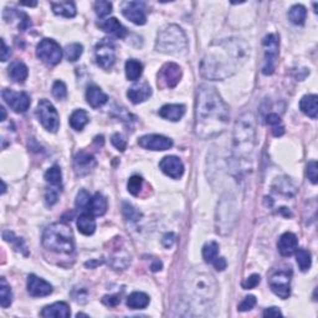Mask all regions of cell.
Returning <instances> with one entry per match:
<instances>
[{
  "label": "cell",
  "instance_id": "60",
  "mask_svg": "<svg viewBox=\"0 0 318 318\" xmlns=\"http://www.w3.org/2000/svg\"><path fill=\"white\" fill-rule=\"evenodd\" d=\"M20 5H26V6H35L36 1L35 2H20Z\"/></svg>",
  "mask_w": 318,
  "mask_h": 318
},
{
  "label": "cell",
  "instance_id": "28",
  "mask_svg": "<svg viewBox=\"0 0 318 318\" xmlns=\"http://www.w3.org/2000/svg\"><path fill=\"white\" fill-rule=\"evenodd\" d=\"M149 296L144 292H133L127 298V306L132 310H143L149 305Z\"/></svg>",
  "mask_w": 318,
  "mask_h": 318
},
{
  "label": "cell",
  "instance_id": "14",
  "mask_svg": "<svg viewBox=\"0 0 318 318\" xmlns=\"http://www.w3.org/2000/svg\"><path fill=\"white\" fill-rule=\"evenodd\" d=\"M138 144L149 151H166L173 147V141L160 134H147L138 139Z\"/></svg>",
  "mask_w": 318,
  "mask_h": 318
},
{
  "label": "cell",
  "instance_id": "56",
  "mask_svg": "<svg viewBox=\"0 0 318 318\" xmlns=\"http://www.w3.org/2000/svg\"><path fill=\"white\" fill-rule=\"evenodd\" d=\"M1 45H2V50H1V61L5 62L7 61V59L10 57V55H11V51H10L9 47L6 46V44H5L4 40H1Z\"/></svg>",
  "mask_w": 318,
  "mask_h": 318
},
{
  "label": "cell",
  "instance_id": "61",
  "mask_svg": "<svg viewBox=\"0 0 318 318\" xmlns=\"http://www.w3.org/2000/svg\"><path fill=\"white\" fill-rule=\"evenodd\" d=\"M77 317H88V316L83 315V313H79V315H77Z\"/></svg>",
  "mask_w": 318,
  "mask_h": 318
},
{
  "label": "cell",
  "instance_id": "23",
  "mask_svg": "<svg viewBox=\"0 0 318 318\" xmlns=\"http://www.w3.org/2000/svg\"><path fill=\"white\" fill-rule=\"evenodd\" d=\"M184 113H185L184 104H165L159 109V116L171 122L179 121L184 116Z\"/></svg>",
  "mask_w": 318,
  "mask_h": 318
},
{
  "label": "cell",
  "instance_id": "8",
  "mask_svg": "<svg viewBox=\"0 0 318 318\" xmlns=\"http://www.w3.org/2000/svg\"><path fill=\"white\" fill-rule=\"evenodd\" d=\"M36 55L42 62L50 65V66H54L61 61L62 49L55 40L44 39L37 45Z\"/></svg>",
  "mask_w": 318,
  "mask_h": 318
},
{
  "label": "cell",
  "instance_id": "9",
  "mask_svg": "<svg viewBox=\"0 0 318 318\" xmlns=\"http://www.w3.org/2000/svg\"><path fill=\"white\" fill-rule=\"evenodd\" d=\"M262 45L265 49V65L262 67V74L272 75L278 57V36L276 34L266 35Z\"/></svg>",
  "mask_w": 318,
  "mask_h": 318
},
{
  "label": "cell",
  "instance_id": "39",
  "mask_svg": "<svg viewBox=\"0 0 318 318\" xmlns=\"http://www.w3.org/2000/svg\"><path fill=\"white\" fill-rule=\"evenodd\" d=\"M122 214L127 221H138L142 216V214L128 203L122 204Z\"/></svg>",
  "mask_w": 318,
  "mask_h": 318
},
{
  "label": "cell",
  "instance_id": "27",
  "mask_svg": "<svg viewBox=\"0 0 318 318\" xmlns=\"http://www.w3.org/2000/svg\"><path fill=\"white\" fill-rule=\"evenodd\" d=\"M87 210L89 211V214H92L93 216H101L103 215L107 211V200L101 193L94 194L93 198L89 201V205L87 208Z\"/></svg>",
  "mask_w": 318,
  "mask_h": 318
},
{
  "label": "cell",
  "instance_id": "6",
  "mask_svg": "<svg viewBox=\"0 0 318 318\" xmlns=\"http://www.w3.org/2000/svg\"><path fill=\"white\" fill-rule=\"evenodd\" d=\"M186 291L200 302L213 300L218 293V285L214 277L205 272H191L186 277Z\"/></svg>",
  "mask_w": 318,
  "mask_h": 318
},
{
  "label": "cell",
  "instance_id": "57",
  "mask_svg": "<svg viewBox=\"0 0 318 318\" xmlns=\"http://www.w3.org/2000/svg\"><path fill=\"white\" fill-rule=\"evenodd\" d=\"M285 133V127L282 124H277V126L272 127V134L275 137H281Z\"/></svg>",
  "mask_w": 318,
  "mask_h": 318
},
{
  "label": "cell",
  "instance_id": "3",
  "mask_svg": "<svg viewBox=\"0 0 318 318\" xmlns=\"http://www.w3.org/2000/svg\"><path fill=\"white\" fill-rule=\"evenodd\" d=\"M234 153L236 158L247 159L256 144V123L252 113H243L234 128Z\"/></svg>",
  "mask_w": 318,
  "mask_h": 318
},
{
  "label": "cell",
  "instance_id": "17",
  "mask_svg": "<svg viewBox=\"0 0 318 318\" xmlns=\"http://www.w3.org/2000/svg\"><path fill=\"white\" fill-rule=\"evenodd\" d=\"M27 292L32 297H45L52 292V286L36 275H29L27 277Z\"/></svg>",
  "mask_w": 318,
  "mask_h": 318
},
{
  "label": "cell",
  "instance_id": "26",
  "mask_svg": "<svg viewBox=\"0 0 318 318\" xmlns=\"http://www.w3.org/2000/svg\"><path fill=\"white\" fill-rule=\"evenodd\" d=\"M77 228L83 235H92L96 230V220L92 214H82L77 219Z\"/></svg>",
  "mask_w": 318,
  "mask_h": 318
},
{
  "label": "cell",
  "instance_id": "35",
  "mask_svg": "<svg viewBox=\"0 0 318 318\" xmlns=\"http://www.w3.org/2000/svg\"><path fill=\"white\" fill-rule=\"evenodd\" d=\"M12 301V293L11 288L7 285L6 280L1 277V285H0V305L2 308H6L11 305Z\"/></svg>",
  "mask_w": 318,
  "mask_h": 318
},
{
  "label": "cell",
  "instance_id": "48",
  "mask_svg": "<svg viewBox=\"0 0 318 318\" xmlns=\"http://www.w3.org/2000/svg\"><path fill=\"white\" fill-rule=\"evenodd\" d=\"M111 142H112V144H113V146L116 147L117 149H118V151L123 152L124 149L127 148V142H126V139L123 138V136H122V134L114 133L113 136H112Z\"/></svg>",
  "mask_w": 318,
  "mask_h": 318
},
{
  "label": "cell",
  "instance_id": "42",
  "mask_svg": "<svg viewBox=\"0 0 318 318\" xmlns=\"http://www.w3.org/2000/svg\"><path fill=\"white\" fill-rule=\"evenodd\" d=\"M94 10H96V14L99 17H104L112 11V4L109 1H103V0L96 1L94 2Z\"/></svg>",
  "mask_w": 318,
  "mask_h": 318
},
{
  "label": "cell",
  "instance_id": "55",
  "mask_svg": "<svg viewBox=\"0 0 318 318\" xmlns=\"http://www.w3.org/2000/svg\"><path fill=\"white\" fill-rule=\"evenodd\" d=\"M278 316H282V313L277 307H270L263 312V317H278Z\"/></svg>",
  "mask_w": 318,
  "mask_h": 318
},
{
  "label": "cell",
  "instance_id": "10",
  "mask_svg": "<svg viewBox=\"0 0 318 318\" xmlns=\"http://www.w3.org/2000/svg\"><path fill=\"white\" fill-rule=\"evenodd\" d=\"M96 62L99 67L104 70H109L116 62V50L114 45L108 39H103L96 45L94 49Z\"/></svg>",
  "mask_w": 318,
  "mask_h": 318
},
{
  "label": "cell",
  "instance_id": "53",
  "mask_svg": "<svg viewBox=\"0 0 318 318\" xmlns=\"http://www.w3.org/2000/svg\"><path fill=\"white\" fill-rule=\"evenodd\" d=\"M266 122H267L270 126H277V124H281V118L278 114L276 113H270L267 117H266Z\"/></svg>",
  "mask_w": 318,
  "mask_h": 318
},
{
  "label": "cell",
  "instance_id": "40",
  "mask_svg": "<svg viewBox=\"0 0 318 318\" xmlns=\"http://www.w3.org/2000/svg\"><path fill=\"white\" fill-rule=\"evenodd\" d=\"M45 179H46V181H49L50 184H52V185H59V184H61L62 174L59 166L55 165L52 166V168H50L49 170L45 173Z\"/></svg>",
  "mask_w": 318,
  "mask_h": 318
},
{
  "label": "cell",
  "instance_id": "58",
  "mask_svg": "<svg viewBox=\"0 0 318 318\" xmlns=\"http://www.w3.org/2000/svg\"><path fill=\"white\" fill-rule=\"evenodd\" d=\"M160 268H161V262H160V261H158V260L154 261L153 265H152V270H153V271H159Z\"/></svg>",
  "mask_w": 318,
  "mask_h": 318
},
{
  "label": "cell",
  "instance_id": "34",
  "mask_svg": "<svg viewBox=\"0 0 318 318\" xmlns=\"http://www.w3.org/2000/svg\"><path fill=\"white\" fill-rule=\"evenodd\" d=\"M306 15H307V10L303 5H293L291 7L290 12H288V17L291 21L296 25H303L306 20Z\"/></svg>",
  "mask_w": 318,
  "mask_h": 318
},
{
  "label": "cell",
  "instance_id": "7",
  "mask_svg": "<svg viewBox=\"0 0 318 318\" xmlns=\"http://www.w3.org/2000/svg\"><path fill=\"white\" fill-rule=\"evenodd\" d=\"M36 116L40 123L49 132H57L60 127V118L54 104L47 99H40L36 108Z\"/></svg>",
  "mask_w": 318,
  "mask_h": 318
},
{
  "label": "cell",
  "instance_id": "15",
  "mask_svg": "<svg viewBox=\"0 0 318 318\" xmlns=\"http://www.w3.org/2000/svg\"><path fill=\"white\" fill-rule=\"evenodd\" d=\"M122 14L136 25H144L147 22L146 6L143 2L127 1L122 6Z\"/></svg>",
  "mask_w": 318,
  "mask_h": 318
},
{
  "label": "cell",
  "instance_id": "4",
  "mask_svg": "<svg viewBox=\"0 0 318 318\" xmlns=\"http://www.w3.org/2000/svg\"><path fill=\"white\" fill-rule=\"evenodd\" d=\"M42 245L52 252L62 255L72 253L75 242L71 228L64 223H55L47 226L42 234Z\"/></svg>",
  "mask_w": 318,
  "mask_h": 318
},
{
  "label": "cell",
  "instance_id": "50",
  "mask_svg": "<svg viewBox=\"0 0 318 318\" xmlns=\"http://www.w3.org/2000/svg\"><path fill=\"white\" fill-rule=\"evenodd\" d=\"M175 238H176L175 234L168 233L163 236V238H161V243H163L166 248H170L171 246L175 243Z\"/></svg>",
  "mask_w": 318,
  "mask_h": 318
},
{
  "label": "cell",
  "instance_id": "29",
  "mask_svg": "<svg viewBox=\"0 0 318 318\" xmlns=\"http://www.w3.org/2000/svg\"><path fill=\"white\" fill-rule=\"evenodd\" d=\"M27 75H29V70L24 62L15 61L9 66V76L15 82H24L27 79Z\"/></svg>",
  "mask_w": 318,
  "mask_h": 318
},
{
  "label": "cell",
  "instance_id": "49",
  "mask_svg": "<svg viewBox=\"0 0 318 318\" xmlns=\"http://www.w3.org/2000/svg\"><path fill=\"white\" fill-rule=\"evenodd\" d=\"M260 281H261L260 275H256V273H253V275H251L250 277H247L245 281H243L242 287L245 288V290H251V288H255L256 286L260 283Z\"/></svg>",
  "mask_w": 318,
  "mask_h": 318
},
{
  "label": "cell",
  "instance_id": "32",
  "mask_svg": "<svg viewBox=\"0 0 318 318\" xmlns=\"http://www.w3.org/2000/svg\"><path fill=\"white\" fill-rule=\"evenodd\" d=\"M143 72V65L137 60H128L126 62V76L131 81H137L142 76Z\"/></svg>",
  "mask_w": 318,
  "mask_h": 318
},
{
  "label": "cell",
  "instance_id": "18",
  "mask_svg": "<svg viewBox=\"0 0 318 318\" xmlns=\"http://www.w3.org/2000/svg\"><path fill=\"white\" fill-rule=\"evenodd\" d=\"M94 165H96V159L88 152L80 151L75 156L74 166L77 175H86L94 168Z\"/></svg>",
  "mask_w": 318,
  "mask_h": 318
},
{
  "label": "cell",
  "instance_id": "52",
  "mask_svg": "<svg viewBox=\"0 0 318 318\" xmlns=\"http://www.w3.org/2000/svg\"><path fill=\"white\" fill-rule=\"evenodd\" d=\"M45 199H46V204L47 205H54L55 203L57 201V191L52 190V189H50V190L46 191V195H45Z\"/></svg>",
  "mask_w": 318,
  "mask_h": 318
},
{
  "label": "cell",
  "instance_id": "1",
  "mask_svg": "<svg viewBox=\"0 0 318 318\" xmlns=\"http://www.w3.org/2000/svg\"><path fill=\"white\" fill-rule=\"evenodd\" d=\"M250 46L243 40H219L209 46L200 61V75L204 79L219 81L231 77L247 61Z\"/></svg>",
  "mask_w": 318,
  "mask_h": 318
},
{
  "label": "cell",
  "instance_id": "46",
  "mask_svg": "<svg viewBox=\"0 0 318 318\" xmlns=\"http://www.w3.org/2000/svg\"><path fill=\"white\" fill-rule=\"evenodd\" d=\"M255 305H256L255 296H247V297H245V300L238 305V310L240 311V312H246V311L252 310Z\"/></svg>",
  "mask_w": 318,
  "mask_h": 318
},
{
  "label": "cell",
  "instance_id": "13",
  "mask_svg": "<svg viewBox=\"0 0 318 318\" xmlns=\"http://www.w3.org/2000/svg\"><path fill=\"white\" fill-rule=\"evenodd\" d=\"M4 101L16 113H24L30 107V97L25 92H15L12 89H4L1 92Z\"/></svg>",
  "mask_w": 318,
  "mask_h": 318
},
{
  "label": "cell",
  "instance_id": "36",
  "mask_svg": "<svg viewBox=\"0 0 318 318\" xmlns=\"http://www.w3.org/2000/svg\"><path fill=\"white\" fill-rule=\"evenodd\" d=\"M296 261H297L298 266H300V268L302 271L310 270L311 265H312L310 251L305 250V248H298V250H296Z\"/></svg>",
  "mask_w": 318,
  "mask_h": 318
},
{
  "label": "cell",
  "instance_id": "2",
  "mask_svg": "<svg viewBox=\"0 0 318 318\" xmlns=\"http://www.w3.org/2000/svg\"><path fill=\"white\" fill-rule=\"evenodd\" d=\"M230 122V111L214 87L201 84L196 93L195 133L203 139L223 133Z\"/></svg>",
  "mask_w": 318,
  "mask_h": 318
},
{
  "label": "cell",
  "instance_id": "5",
  "mask_svg": "<svg viewBox=\"0 0 318 318\" xmlns=\"http://www.w3.org/2000/svg\"><path fill=\"white\" fill-rule=\"evenodd\" d=\"M188 47L185 32L178 25H168L158 32L156 50L168 55H180Z\"/></svg>",
  "mask_w": 318,
  "mask_h": 318
},
{
  "label": "cell",
  "instance_id": "37",
  "mask_svg": "<svg viewBox=\"0 0 318 318\" xmlns=\"http://www.w3.org/2000/svg\"><path fill=\"white\" fill-rule=\"evenodd\" d=\"M219 253V245L215 241L206 242L203 247V258L205 262H213Z\"/></svg>",
  "mask_w": 318,
  "mask_h": 318
},
{
  "label": "cell",
  "instance_id": "22",
  "mask_svg": "<svg viewBox=\"0 0 318 318\" xmlns=\"http://www.w3.org/2000/svg\"><path fill=\"white\" fill-rule=\"evenodd\" d=\"M71 312L65 302H56L52 305L46 306L44 310L41 311L42 317H56V318H67L70 317Z\"/></svg>",
  "mask_w": 318,
  "mask_h": 318
},
{
  "label": "cell",
  "instance_id": "21",
  "mask_svg": "<svg viewBox=\"0 0 318 318\" xmlns=\"http://www.w3.org/2000/svg\"><path fill=\"white\" fill-rule=\"evenodd\" d=\"M98 26L101 27L103 31L114 35V36L119 37V39H123L127 35L126 27H124L116 17H109V19L103 20V21H99Z\"/></svg>",
  "mask_w": 318,
  "mask_h": 318
},
{
  "label": "cell",
  "instance_id": "41",
  "mask_svg": "<svg viewBox=\"0 0 318 318\" xmlns=\"http://www.w3.org/2000/svg\"><path fill=\"white\" fill-rule=\"evenodd\" d=\"M142 186H143V179L139 175L131 176L128 180V184H127L128 191L132 195H138L142 190Z\"/></svg>",
  "mask_w": 318,
  "mask_h": 318
},
{
  "label": "cell",
  "instance_id": "25",
  "mask_svg": "<svg viewBox=\"0 0 318 318\" xmlns=\"http://www.w3.org/2000/svg\"><path fill=\"white\" fill-rule=\"evenodd\" d=\"M301 111L311 118H317L318 114V97L316 94L303 96L300 102Z\"/></svg>",
  "mask_w": 318,
  "mask_h": 318
},
{
  "label": "cell",
  "instance_id": "19",
  "mask_svg": "<svg viewBox=\"0 0 318 318\" xmlns=\"http://www.w3.org/2000/svg\"><path fill=\"white\" fill-rule=\"evenodd\" d=\"M152 94V88L147 82H139L133 84L127 92V96L131 99L132 103H142L146 99H148Z\"/></svg>",
  "mask_w": 318,
  "mask_h": 318
},
{
  "label": "cell",
  "instance_id": "54",
  "mask_svg": "<svg viewBox=\"0 0 318 318\" xmlns=\"http://www.w3.org/2000/svg\"><path fill=\"white\" fill-rule=\"evenodd\" d=\"M213 265L218 271H224L226 268V260L224 257H216L213 261Z\"/></svg>",
  "mask_w": 318,
  "mask_h": 318
},
{
  "label": "cell",
  "instance_id": "38",
  "mask_svg": "<svg viewBox=\"0 0 318 318\" xmlns=\"http://www.w3.org/2000/svg\"><path fill=\"white\" fill-rule=\"evenodd\" d=\"M82 51H83L82 45L74 42V44H70L66 46V49H65V56H66V59L69 61L75 62L80 59V56L82 55Z\"/></svg>",
  "mask_w": 318,
  "mask_h": 318
},
{
  "label": "cell",
  "instance_id": "31",
  "mask_svg": "<svg viewBox=\"0 0 318 318\" xmlns=\"http://www.w3.org/2000/svg\"><path fill=\"white\" fill-rule=\"evenodd\" d=\"M87 123H88V116L83 109H76L70 117V126L75 131H82Z\"/></svg>",
  "mask_w": 318,
  "mask_h": 318
},
{
  "label": "cell",
  "instance_id": "24",
  "mask_svg": "<svg viewBox=\"0 0 318 318\" xmlns=\"http://www.w3.org/2000/svg\"><path fill=\"white\" fill-rule=\"evenodd\" d=\"M86 99L89 106L93 107V108H98L106 103L108 97L99 87L89 86L86 91Z\"/></svg>",
  "mask_w": 318,
  "mask_h": 318
},
{
  "label": "cell",
  "instance_id": "33",
  "mask_svg": "<svg viewBox=\"0 0 318 318\" xmlns=\"http://www.w3.org/2000/svg\"><path fill=\"white\" fill-rule=\"evenodd\" d=\"M129 262H131V256L127 253V251L121 250L112 253L111 263L116 270H123L128 266Z\"/></svg>",
  "mask_w": 318,
  "mask_h": 318
},
{
  "label": "cell",
  "instance_id": "16",
  "mask_svg": "<svg viewBox=\"0 0 318 318\" xmlns=\"http://www.w3.org/2000/svg\"><path fill=\"white\" fill-rule=\"evenodd\" d=\"M159 168L164 174L173 179H179L184 174L183 161L174 156L164 157L159 163Z\"/></svg>",
  "mask_w": 318,
  "mask_h": 318
},
{
  "label": "cell",
  "instance_id": "47",
  "mask_svg": "<svg viewBox=\"0 0 318 318\" xmlns=\"http://www.w3.org/2000/svg\"><path fill=\"white\" fill-rule=\"evenodd\" d=\"M2 236H4V238L7 241V242H12V243L16 242V245H15V248H16V250L25 248L24 241L19 238H15L14 233H11V231H4V235Z\"/></svg>",
  "mask_w": 318,
  "mask_h": 318
},
{
  "label": "cell",
  "instance_id": "43",
  "mask_svg": "<svg viewBox=\"0 0 318 318\" xmlns=\"http://www.w3.org/2000/svg\"><path fill=\"white\" fill-rule=\"evenodd\" d=\"M52 94L56 97L57 99H62L67 96V88L66 84L62 81H55L52 84Z\"/></svg>",
  "mask_w": 318,
  "mask_h": 318
},
{
  "label": "cell",
  "instance_id": "44",
  "mask_svg": "<svg viewBox=\"0 0 318 318\" xmlns=\"http://www.w3.org/2000/svg\"><path fill=\"white\" fill-rule=\"evenodd\" d=\"M91 195L86 190H80V193L76 196V206L81 209H87L91 201Z\"/></svg>",
  "mask_w": 318,
  "mask_h": 318
},
{
  "label": "cell",
  "instance_id": "45",
  "mask_svg": "<svg viewBox=\"0 0 318 318\" xmlns=\"http://www.w3.org/2000/svg\"><path fill=\"white\" fill-rule=\"evenodd\" d=\"M307 176L308 179L311 180V183L313 184H317L318 181V165H317V161L312 160L308 163L307 165Z\"/></svg>",
  "mask_w": 318,
  "mask_h": 318
},
{
  "label": "cell",
  "instance_id": "20",
  "mask_svg": "<svg viewBox=\"0 0 318 318\" xmlns=\"http://www.w3.org/2000/svg\"><path fill=\"white\" fill-rule=\"evenodd\" d=\"M278 251L282 256L288 257L292 256L296 252L298 246L297 236L292 233H285L281 235L280 240H278Z\"/></svg>",
  "mask_w": 318,
  "mask_h": 318
},
{
  "label": "cell",
  "instance_id": "30",
  "mask_svg": "<svg viewBox=\"0 0 318 318\" xmlns=\"http://www.w3.org/2000/svg\"><path fill=\"white\" fill-rule=\"evenodd\" d=\"M51 6L56 15H61L65 17H74L76 15V6L72 1L52 2Z\"/></svg>",
  "mask_w": 318,
  "mask_h": 318
},
{
  "label": "cell",
  "instance_id": "11",
  "mask_svg": "<svg viewBox=\"0 0 318 318\" xmlns=\"http://www.w3.org/2000/svg\"><path fill=\"white\" fill-rule=\"evenodd\" d=\"M291 276H292L291 270H280L273 273L270 278L271 290L282 300H286L290 296Z\"/></svg>",
  "mask_w": 318,
  "mask_h": 318
},
{
  "label": "cell",
  "instance_id": "59",
  "mask_svg": "<svg viewBox=\"0 0 318 318\" xmlns=\"http://www.w3.org/2000/svg\"><path fill=\"white\" fill-rule=\"evenodd\" d=\"M0 111H1V121H4V119L6 118V112H5L4 107H1V108H0Z\"/></svg>",
  "mask_w": 318,
  "mask_h": 318
},
{
  "label": "cell",
  "instance_id": "51",
  "mask_svg": "<svg viewBox=\"0 0 318 318\" xmlns=\"http://www.w3.org/2000/svg\"><path fill=\"white\" fill-rule=\"evenodd\" d=\"M102 302L106 306H109V307H114V306H117L121 302V298L118 296H104L102 298Z\"/></svg>",
  "mask_w": 318,
  "mask_h": 318
},
{
  "label": "cell",
  "instance_id": "12",
  "mask_svg": "<svg viewBox=\"0 0 318 318\" xmlns=\"http://www.w3.org/2000/svg\"><path fill=\"white\" fill-rule=\"evenodd\" d=\"M181 79V69L174 62H168L160 69L158 74V86L173 88Z\"/></svg>",
  "mask_w": 318,
  "mask_h": 318
}]
</instances>
